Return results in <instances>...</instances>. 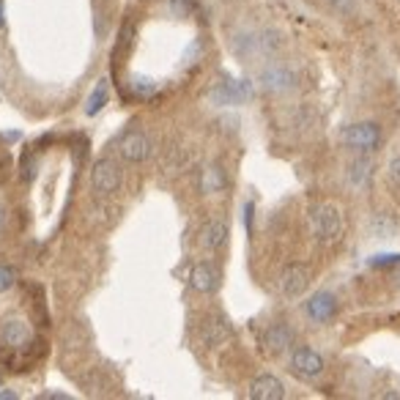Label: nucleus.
Returning a JSON list of instances; mask_svg holds the SVG:
<instances>
[{
	"instance_id": "f257e3e1",
	"label": "nucleus",
	"mask_w": 400,
	"mask_h": 400,
	"mask_svg": "<svg viewBox=\"0 0 400 400\" xmlns=\"http://www.w3.org/2000/svg\"><path fill=\"white\" fill-rule=\"evenodd\" d=\"M310 231L315 238L321 241H334L340 238L345 231V220H343V211L332 206V203H318L310 208Z\"/></svg>"
},
{
	"instance_id": "f03ea898",
	"label": "nucleus",
	"mask_w": 400,
	"mask_h": 400,
	"mask_svg": "<svg viewBox=\"0 0 400 400\" xmlns=\"http://www.w3.org/2000/svg\"><path fill=\"white\" fill-rule=\"evenodd\" d=\"M381 127L373 124V121H359V124H348L343 132H340V143L351 151H359V154H370L381 145Z\"/></svg>"
},
{
	"instance_id": "7ed1b4c3",
	"label": "nucleus",
	"mask_w": 400,
	"mask_h": 400,
	"mask_svg": "<svg viewBox=\"0 0 400 400\" xmlns=\"http://www.w3.org/2000/svg\"><path fill=\"white\" fill-rule=\"evenodd\" d=\"M91 187L101 198L118 192V187H121V167L115 165L113 159H99L94 165V170H91Z\"/></svg>"
},
{
	"instance_id": "20e7f679",
	"label": "nucleus",
	"mask_w": 400,
	"mask_h": 400,
	"mask_svg": "<svg viewBox=\"0 0 400 400\" xmlns=\"http://www.w3.org/2000/svg\"><path fill=\"white\" fill-rule=\"evenodd\" d=\"M280 294L285 299H297L301 297L307 288H310V269L304 264H288V266L280 271Z\"/></svg>"
},
{
	"instance_id": "39448f33",
	"label": "nucleus",
	"mask_w": 400,
	"mask_h": 400,
	"mask_svg": "<svg viewBox=\"0 0 400 400\" xmlns=\"http://www.w3.org/2000/svg\"><path fill=\"white\" fill-rule=\"evenodd\" d=\"M118 154L127 159V162H134V165H140V162H145L148 157H151V137L145 132H127L121 140H118Z\"/></svg>"
},
{
	"instance_id": "423d86ee",
	"label": "nucleus",
	"mask_w": 400,
	"mask_h": 400,
	"mask_svg": "<svg viewBox=\"0 0 400 400\" xmlns=\"http://www.w3.org/2000/svg\"><path fill=\"white\" fill-rule=\"evenodd\" d=\"M291 370H294L299 378L313 381V378H318V376L324 373V357H321L318 351L301 345V348H297V351L291 354Z\"/></svg>"
},
{
	"instance_id": "0eeeda50",
	"label": "nucleus",
	"mask_w": 400,
	"mask_h": 400,
	"mask_svg": "<svg viewBox=\"0 0 400 400\" xmlns=\"http://www.w3.org/2000/svg\"><path fill=\"white\" fill-rule=\"evenodd\" d=\"M258 83H261V88H264V91H271V94H285V91H291V88L297 85V74H294L291 69L274 64V66H266L261 74H258Z\"/></svg>"
},
{
	"instance_id": "6e6552de",
	"label": "nucleus",
	"mask_w": 400,
	"mask_h": 400,
	"mask_svg": "<svg viewBox=\"0 0 400 400\" xmlns=\"http://www.w3.org/2000/svg\"><path fill=\"white\" fill-rule=\"evenodd\" d=\"M250 97H252L250 83H222V85L211 88V94H208V99L214 101V104H220V107L241 104V101H247Z\"/></svg>"
},
{
	"instance_id": "1a4fd4ad",
	"label": "nucleus",
	"mask_w": 400,
	"mask_h": 400,
	"mask_svg": "<svg viewBox=\"0 0 400 400\" xmlns=\"http://www.w3.org/2000/svg\"><path fill=\"white\" fill-rule=\"evenodd\" d=\"M304 310H307V315L315 324H327V321H332L334 313H337V297H332L329 291H318V294H313L307 299Z\"/></svg>"
},
{
	"instance_id": "9d476101",
	"label": "nucleus",
	"mask_w": 400,
	"mask_h": 400,
	"mask_svg": "<svg viewBox=\"0 0 400 400\" xmlns=\"http://www.w3.org/2000/svg\"><path fill=\"white\" fill-rule=\"evenodd\" d=\"M190 285L198 291V294H214L220 288V269L208 261H200L190 271Z\"/></svg>"
},
{
	"instance_id": "9b49d317",
	"label": "nucleus",
	"mask_w": 400,
	"mask_h": 400,
	"mask_svg": "<svg viewBox=\"0 0 400 400\" xmlns=\"http://www.w3.org/2000/svg\"><path fill=\"white\" fill-rule=\"evenodd\" d=\"M0 340L8 345V348H22L31 343V327L25 318H6L0 324Z\"/></svg>"
},
{
	"instance_id": "f8f14e48",
	"label": "nucleus",
	"mask_w": 400,
	"mask_h": 400,
	"mask_svg": "<svg viewBox=\"0 0 400 400\" xmlns=\"http://www.w3.org/2000/svg\"><path fill=\"white\" fill-rule=\"evenodd\" d=\"M250 398L252 400H283L285 398V387L277 376L264 373L250 384Z\"/></svg>"
},
{
	"instance_id": "ddd939ff",
	"label": "nucleus",
	"mask_w": 400,
	"mask_h": 400,
	"mask_svg": "<svg viewBox=\"0 0 400 400\" xmlns=\"http://www.w3.org/2000/svg\"><path fill=\"white\" fill-rule=\"evenodd\" d=\"M228 236H231L228 234V225L222 220H208L203 225V231H200V247L208 250V252H217V250H222L228 244Z\"/></svg>"
},
{
	"instance_id": "4468645a",
	"label": "nucleus",
	"mask_w": 400,
	"mask_h": 400,
	"mask_svg": "<svg viewBox=\"0 0 400 400\" xmlns=\"http://www.w3.org/2000/svg\"><path fill=\"white\" fill-rule=\"evenodd\" d=\"M291 343H294V332L288 324H271L264 334V345H266L269 354H283Z\"/></svg>"
},
{
	"instance_id": "2eb2a0df",
	"label": "nucleus",
	"mask_w": 400,
	"mask_h": 400,
	"mask_svg": "<svg viewBox=\"0 0 400 400\" xmlns=\"http://www.w3.org/2000/svg\"><path fill=\"white\" fill-rule=\"evenodd\" d=\"M228 337H231V327H228L222 318H208V321L203 324V329H200V340H203V345H208V348L222 345Z\"/></svg>"
},
{
	"instance_id": "dca6fc26",
	"label": "nucleus",
	"mask_w": 400,
	"mask_h": 400,
	"mask_svg": "<svg viewBox=\"0 0 400 400\" xmlns=\"http://www.w3.org/2000/svg\"><path fill=\"white\" fill-rule=\"evenodd\" d=\"M200 190H203L206 195L222 192V190H225V173H222V167H217V165L203 167V173H200Z\"/></svg>"
},
{
	"instance_id": "f3484780",
	"label": "nucleus",
	"mask_w": 400,
	"mask_h": 400,
	"mask_svg": "<svg viewBox=\"0 0 400 400\" xmlns=\"http://www.w3.org/2000/svg\"><path fill=\"white\" fill-rule=\"evenodd\" d=\"M107 99H110V85H107V80H99L97 88L91 91L88 101H85V115H99L101 107L107 104Z\"/></svg>"
},
{
	"instance_id": "a211bd4d",
	"label": "nucleus",
	"mask_w": 400,
	"mask_h": 400,
	"mask_svg": "<svg viewBox=\"0 0 400 400\" xmlns=\"http://www.w3.org/2000/svg\"><path fill=\"white\" fill-rule=\"evenodd\" d=\"M14 283H17V271L11 266H6V264H0V294H6Z\"/></svg>"
},
{
	"instance_id": "6ab92c4d",
	"label": "nucleus",
	"mask_w": 400,
	"mask_h": 400,
	"mask_svg": "<svg viewBox=\"0 0 400 400\" xmlns=\"http://www.w3.org/2000/svg\"><path fill=\"white\" fill-rule=\"evenodd\" d=\"M132 88L140 94V97H151L154 91H157V85H154V80H148V77H134Z\"/></svg>"
},
{
	"instance_id": "aec40b11",
	"label": "nucleus",
	"mask_w": 400,
	"mask_h": 400,
	"mask_svg": "<svg viewBox=\"0 0 400 400\" xmlns=\"http://www.w3.org/2000/svg\"><path fill=\"white\" fill-rule=\"evenodd\" d=\"M387 173H390V181H392L395 187H400V157H395V159L390 162V167H387Z\"/></svg>"
},
{
	"instance_id": "412c9836",
	"label": "nucleus",
	"mask_w": 400,
	"mask_h": 400,
	"mask_svg": "<svg viewBox=\"0 0 400 400\" xmlns=\"http://www.w3.org/2000/svg\"><path fill=\"white\" fill-rule=\"evenodd\" d=\"M398 261H400V255H392V252H390V255H376L370 264H373V266H390V264H398Z\"/></svg>"
},
{
	"instance_id": "4be33fe9",
	"label": "nucleus",
	"mask_w": 400,
	"mask_h": 400,
	"mask_svg": "<svg viewBox=\"0 0 400 400\" xmlns=\"http://www.w3.org/2000/svg\"><path fill=\"white\" fill-rule=\"evenodd\" d=\"M173 6H176V11H181V14H187L190 11V6H192V0H170Z\"/></svg>"
},
{
	"instance_id": "5701e85b",
	"label": "nucleus",
	"mask_w": 400,
	"mask_h": 400,
	"mask_svg": "<svg viewBox=\"0 0 400 400\" xmlns=\"http://www.w3.org/2000/svg\"><path fill=\"white\" fill-rule=\"evenodd\" d=\"M41 398H47V400H69L71 395H66V392H47V395H41Z\"/></svg>"
},
{
	"instance_id": "b1692460",
	"label": "nucleus",
	"mask_w": 400,
	"mask_h": 400,
	"mask_svg": "<svg viewBox=\"0 0 400 400\" xmlns=\"http://www.w3.org/2000/svg\"><path fill=\"white\" fill-rule=\"evenodd\" d=\"M6 28V3L0 0V31Z\"/></svg>"
},
{
	"instance_id": "393cba45",
	"label": "nucleus",
	"mask_w": 400,
	"mask_h": 400,
	"mask_svg": "<svg viewBox=\"0 0 400 400\" xmlns=\"http://www.w3.org/2000/svg\"><path fill=\"white\" fill-rule=\"evenodd\" d=\"M14 398H17V392H8V390L0 392V400H14Z\"/></svg>"
}]
</instances>
